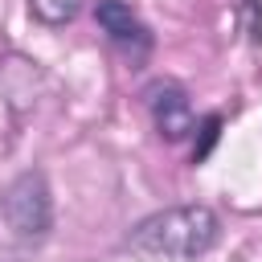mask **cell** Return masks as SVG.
Masks as SVG:
<instances>
[{
	"instance_id": "3957f363",
	"label": "cell",
	"mask_w": 262,
	"mask_h": 262,
	"mask_svg": "<svg viewBox=\"0 0 262 262\" xmlns=\"http://www.w3.org/2000/svg\"><path fill=\"white\" fill-rule=\"evenodd\" d=\"M143 106L156 123V131L168 139V143H180L188 131H192V102H188V90L172 78H156L143 86Z\"/></svg>"
},
{
	"instance_id": "7a4b0ae2",
	"label": "cell",
	"mask_w": 262,
	"mask_h": 262,
	"mask_svg": "<svg viewBox=\"0 0 262 262\" xmlns=\"http://www.w3.org/2000/svg\"><path fill=\"white\" fill-rule=\"evenodd\" d=\"M0 209H4V221L8 229L20 237V242H41L49 229H53V196H49V184L45 176L33 168V172H20L4 196H0Z\"/></svg>"
},
{
	"instance_id": "6da1fadb",
	"label": "cell",
	"mask_w": 262,
	"mask_h": 262,
	"mask_svg": "<svg viewBox=\"0 0 262 262\" xmlns=\"http://www.w3.org/2000/svg\"><path fill=\"white\" fill-rule=\"evenodd\" d=\"M221 237V221L209 205H172L143 217L127 233V250L151 262H192Z\"/></svg>"
},
{
	"instance_id": "8992f818",
	"label": "cell",
	"mask_w": 262,
	"mask_h": 262,
	"mask_svg": "<svg viewBox=\"0 0 262 262\" xmlns=\"http://www.w3.org/2000/svg\"><path fill=\"white\" fill-rule=\"evenodd\" d=\"M201 131H205V135H201V143L192 147V160H205V156H209V147L217 143V131H221V119H217V115H209Z\"/></svg>"
},
{
	"instance_id": "5b68a950",
	"label": "cell",
	"mask_w": 262,
	"mask_h": 262,
	"mask_svg": "<svg viewBox=\"0 0 262 262\" xmlns=\"http://www.w3.org/2000/svg\"><path fill=\"white\" fill-rule=\"evenodd\" d=\"M78 8H82V0H29L33 20H41V25H49V29L70 25V20L78 16Z\"/></svg>"
},
{
	"instance_id": "277c9868",
	"label": "cell",
	"mask_w": 262,
	"mask_h": 262,
	"mask_svg": "<svg viewBox=\"0 0 262 262\" xmlns=\"http://www.w3.org/2000/svg\"><path fill=\"white\" fill-rule=\"evenodd\" d=\"M94 20H98V29L111 37V45L123 49L131 61H143V57L151 53V33H147V25L131 12V4H123V0H98V4H94Z\"/></svg>"
}]
</instances>
